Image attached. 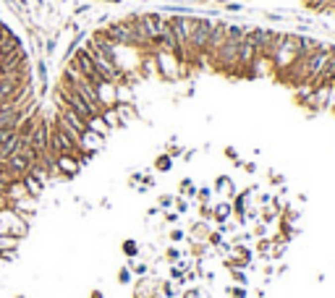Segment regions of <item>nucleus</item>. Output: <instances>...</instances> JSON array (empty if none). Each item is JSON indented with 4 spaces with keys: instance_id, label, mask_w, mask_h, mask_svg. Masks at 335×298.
<instances>
[{
    "instance_id": "1",
    "label": "nucleus",
    "mask_w": 335,
    "mask_h": 298,
    "mask_svg": "<svg viewBox=\"0 0 335 298\" xmlns=\"http://www.w3.org/2000/svg\"><path fill=\"white\" fill-rule=\"evenodd\" d=\"M249 32V26H238V24H228V32H225V42L223 48L218 50V55L212 58L210 63L225 73H233L236 76V66H238V48L244 42V37Z\"/></svg>"
},
{
    "instance_id": "2",
    "label": "nucleus",
    "mask_w": 335,
    "mask_h": 298,
    "mask_svg": "<svg viewBox=\"0 0 335 298\" xmlns=\"http://www.w3.org/2000/svg\"><path fill=\"white\" fill-rule=\"evenodd\" d=\"M212 21H215V18L197 16L194 29L189 34V60L204 58V50H207V42H210V32H212Z\"/></svg>"
},
{
    "instance_id": "3",
    "label": "nucleus",
    "mask_w": 335,
    "mask_h": 298,
    "mask_svg": "<svg viewBox=\"0 0 335 298\" xmlns=\"http://www.w3.org/2000/svg\"><path fill=\"white\" fill-rule=\"evenodd\" d=\"M139 18V26H142V32L147 34V40L152 42V48H155V42H157V37H160L165 32V16L160 13H136Z\"/></svg>"
},
{
    "instance_id": "4",
    "label": "nucleus",
    "mask_w": 335,
    "mask_h": 298,
    "mask_svg": "<svg viewBox=\"0 0 335 298\" xmlns=\"http://www.w3.org/2000/svg\"><path fill=\"white\" fill-rule=\"evenodd\" d=\"M225 32H228V21H220V18H215V21H212V32H210L207 50H204V58H207V60L215 58L218 50L223 48V42H225Z\"/></svg>"
},
{
    "instance_id": "5",
    "label": "nucleus",
    "mask_w": 335,
    "mask_h": 298,
    "mask_svg": "<svg viewBox=\"0 0 335 298\" xmlns=\"http://www.w3.org/2000/svg\"><path fill=\"white\" fill-rule=\"evenodd\" d=\"M81 160H76L73 154H55V175H63V178H76V175L81 173Z\"/></svg>"
},
{
    "instance_id": "6",
    "label": "nucleus",
    "mask_w": 335,
    "mask_h": 298,
    "mask_svg": "<svg viewBox=\"0 0 335 298\" xmlns=\"http://www.w3.org/2000/svg\"><path fill=\"white\" fill-rule=\"evenodd\" d=\"M102 147H105V136L89 131V128L81 134V149H84V152H95V154H97Z\"/></svg>"
},
{
    "instance_id": "7",
    "label": "nucleus",
    "mask_w": 335,
    "mask_h": 298,
    "mask_svg": "<svg viewBox=\"0 0 335 298\" xmlns=\"http://www.w3.org/2000/svg\"><path fill=\"white\" fill-rule=\"evenodd\" d=\"M233 217V207H230L228 199H223L220 204H212V225H223Z\"/></svg>"
},
{
    "instance_id": "8",
    "label": "nucleus",
    "mask_w": 335,
    "mask_h": 298,
    "mask_svg": "<svg viewBox=\"0 0 335 298\" xmlns=\"http://www.w3.org/2000/svg\"><path fill=\"white\" fill-rule=\"evenodd\" d=\"M26 197H29V191H26V186H24L21 178H16V181L8 183V189H5L8 204H13V201H18V199H26Z\"/></svg>"
},
{
    "instance_id": "9",
    "label": "nucleus",
    "mask_w": 335,
    "mask_h": 298,
    "mask_svg": "<svg viewBox=\"0 0 335 298\" xmlns=\"http://www.w3.org/2000/svg\"><path fill=\"white\" fill-rule=\"evenodd\" d=\"M210 222H204V220H199L197 225H194L191 230H189V236H186V241H189V244H204V241H207V236H210Z\"/></svg>"
},
{
    "instance_id": "10",
    "label": "nucleus",
    "mask_w": 335,
    "mask_h": 298,
    "mask_svg": "<svg viewBox=\"0 0 335 298\" xmlns=\"http://www.w3.org/2000/svg\"><path fill=\"white\" fill-rule=\"evenodd\" d=\"M215 191L220 194L223 199H233L236 197V186H233V181H230V175H218V181H215Z\"/></svg>"
},
{
    "instance_id": "11",
    "label": "nucleus",
    "mask_w": 335,
    "mask_h": 298,
    "mask_svg": "<svg viewBox=\"0 0 335 298\" xmlns=\"http://www.w3.org/2000/svg\"><path fill=\"white\" fill-rule=\"evenodd\" d=\"M18 144H21V134L16 131L11 139H8V142L0 144V162H5L11 154H16V152H18Z\"/></svg>"
},
{
    "instance_id": "12",
    "label": "nucleus",
    "mask_w": 335,
    "mask_h": 298,
    "mask_svg": "<svg viewBox=\"0 0 335 298\" xmlns=\"http://www.w3.org/2000/svg\"><path fill=\"white\" fill-rule=\"evenodd\" d=\"M21 181H24V186H26V191H29V197H34V199H40L42 194H45V189H48V186H45V183H40V181H37L32 173H26Z\"/></svg>"
},
{
    "instance_id": "13",
    "label": "nucleus",
    "mask_w": 335,
    "mask_h": 298,
    "mask_svg": "<svg viewBox=\"0 0 335 298\" xmlns=\"http://www.w3.org/2000/svg\"><path fill=\"white\" fill-rule=\"evenodd\" d=\"M11 207H13L16 212H21V215H26V217H29V215H34V212H37V199H34V197H26V199H18V201H13Z\"/></svg>"
},
{
    "instance_id": "14",
    "label": "nucleus",
    "mask_w": 335,
    "mask_h": 298,
    "mask_svg": "<svg viewBox=\"0 0 335 298\" xmlns=\"http://www.w3.org/2000/svg\"><path fill=\"white\" fill-rule=\"evenodd\" d=\"M87 128H89V131H95V134H100V136H105V139H108V134H110V128H108L105 120H102V115L87 118Z\"/></svg>"
},
{
    "instance_id": "15",
    "label": "nucleus",
    "mask_w": 335,
    "mask_h": 298,
    "mask_svg": "<svg viewBox=\"0 0 335 298\" xmlns=\"http://www.w3.org/2000/svg\"><path fill=\"white\" fill-rule=\"evenodd\" d=\"M100 115H102V120L108 123L110 131H113V128H120V126H123V123H120V118H118V113H115V107H105Z\"/></svg>"
},
{
    "instance_id": "16",
    "label": "nucleus",
    "mask_w": 335,
    "mask_h": 298,
    "mask_svg": "<svg viewBox=\"0 0 335 298\" xmlns=\"http://www.w3.org/2000/svg\"><path fill=\"white\" fill-rule=\"evenodd\" d=\"M155 170H160V173H170L173 170V157L163 152V154H157V160H155Z\"/></svg>"
},
{
    "instance_id": "17",
    "label": "nucleus",
    "mask_w": 335,
    "mask_h": 298,
    "mask_svg": "<svg viewBox=\"0 0 335 298\" xmlns=\"http://www.w3.org/2000/svg\"><path fill=\"white\" fill-rule=\"evenodd\" d=\"M257 254L262 259H273V238H259L257 241Z\"/></svg>"
},
{
    "instance_id": "18",
    "label": "nucleus",
    "mask_w": 335,
    "mask_h": 298,
    "mask_svg": "<svg viewBox=\"0 0 335 298\" xmlns=\"http://www.w3.org/2000/svg\"><path fill=\"white\" fill-rule=\"evenodd\" d=\"M230 277H233L236 285H249V277L244 272V267H230Z\"/></svg>"
},
{
    "instance_id": "19",
    "label": "nucleus",
    "mask_w": 335,
    "mask_h": 298,
    "mask_svg": "<svg viewBox=\"0 0 335 298\" xmlns=\"http://www.w3.org/2000/svg\"><path fill=\"white\" fill-rule=\"evenodd\" d=\"M181 256H183V254H181V248H178V246H173V244H170V246L165 248V259H168V264H178V259H181Z\"/></svg>"
},
{
    "instance_id": "20",
    "label": "nucleus",
    "mask_w": 335,
    "mask_h": 298,
    "mask_svg": "<svg viewBox=\"0 0 335 298\" xmlns=\"http://www.w3.org/2000/svg\"><path fill=\"white\" fill-rule=\"evenodd\" d=\"M139 251H142V248H139V244H136V241H131V238H128V241H123V254H126L128 259L139 256Z\"/></svg>"
},
{
    "instance_id": "21",
    "label": "nucleus",
    "mask_w": 335,
    "mask_h": 298,
    "mask_svg": "<svg viewBox=\"0 0 335 298\" xmlns=\"http://www.w3.org/2000/svg\"><path fill=\"white\" fill-rule=\"evenodd\" d=\"M168 241H170L173 246H178V244H183V241H186V233L181 228H173L170 233H168Z\"/></svg>"
},
{
    "instance_id": "22",
    "label": "nucleus",
    "mask_w": 335,
    "mask_h": 298,
    "mask_svg": "<svg viewBox=\"0 0 335 298\" xmlns=\"http://www.w3.org/2000/svg\"><path fill=\"white\" fill-rule=\"evenodd\" d=\"M173 209L178 212V215H186V212H189V201H186L181 194H178V197H175V201H173Z\"/></svg>"
},
{
    "instance_id": "23",
    "label": "nucleus",
    "mask_w": 335,
    "mask_h": 298,
    "mask_svg": "<svg viewBox=\"0 0 335 298\" xmlns=\"http://www.w3.org/2000/svg\"><path fill=\"white\" fill-rule=\"evenodd\" d=\"M131 280H134V272H131L128 267H120V272H118V283H120V285H128Z\"/></svg>"
},
{
    "instance_id": "24",
    "label": "nucleus",
    "mask_w": 335,
    "mask_h": 298,
    "mask_svg": "<svg viewBox=\"0 0 335 298\" xmlns=\"http://www.w3.org/2000/svg\"><path fill=\"white\" fill-rule=\"evenodd\" d=\"M199 220L212 222V204H199Z\"/></svg>"
},
{
    "instance_id": "25",
    "label": "nucleus",
    "mask_w": 335,
    "mask_h": 298,
    "mask_svg": "<svg viewBox=\"0 0 335 298\" xmlns=\"http://www.w3.org/2000/svg\"><path fill=\"white\" fill-rule=\"evenodd\" d=\"M173 201H175V197H170V194H165V197H160V199H157V207H160V209H170V207H173Z\"/></svg>"
},
{
    "instance_id": "26",
    "label": "nucleus",
    "mask_w": 335,
    "mask_h": 298,
    "mask_svg": "<svg viewBox=\"0 0 335 298\" xmlns=\"http://www.w3.org/2000/svg\"><path fill=\"white\" fill-rule=\"evenodd\" d=\"M228 293H230V298H246V285H236V288H228Z\"/></svg>"
},
{
    "instance_id": "27",
    "label": "nucleus",
    "mask_w": 335,
    "mask_h": 298,
    "mask_svg": "<svg viewBox=\"0 0 335 298\" xmlns=\"http://www.w3.org/2000/svg\"><path fill=\"white\" fill-rule=\"evenodd\" d=\"M223 154H225V157H228L230 162H236V165L241 162V157H238V152H236L233 147H225V149H223Z\"/></svg>"
},
{
    "instance_id": "28",
    "label": "nucleus",
    "mask_w": 335,
    "mask_h": 298,
    "mask_svg": "<svg viewBox=\"0 0 335 298\" xmlns=\"http://www.w3.org/2000/svg\"><path fill=\"white\" fill-rule=\"evenodd\" d=\"M181 298H202V288H186Z\"/></svg>"
},
{
    "instance_id": "29",
    "label": "nucleus",
    "mask_w": 335,
    "mask_h": 298,
    "mask_svg": "<svg viewBox=\"0 0 335 298\" xmlns=\"http://www.w3.org/2000/svg\"><path fill=\"white\" fill-rule=\"evenodd\" d=\"M163 215H165V222H170V225H175V222H178V212H175V209H165Z\"/></svg>"
},
{
    "instance_id": "30",
    "label": "nucleus",
    "mask_w": 335,
    "mask_h": 298,
    "mask_svg": "<svg viewBox=\"0 0 335 298\" xmlns=\"http://www.w3.org/2000/svg\"><path fill=\"white\" fill-rule=\"evenodd\" d=\"M267 178L273 181V183H278V186H285V178H283V175H278L275 170H270V173H267Z\"/></svg>"
},
{
    "instance_id": "31",
    "label": "nucleus",
    "mask_w": 335,
    "mask_h": 298,
    "mask_svg": "<svg viewBox=\"0 0 335 298\" xmlns=\"http://www.w3.org/2000/svg\"><path fill=\"white\" fill-rule=\"evenodd\" d=\"M168 154H170L173 160H178V157H183V149L181 147H170V149H168Z\"/></svg>"
},
{
    "instance_id": "32",
    "label": "nucleus",
    "mask_w": 335,
    "mask_h": 298,
    "mask_svg": "<svg viewBox=\"0 0 335 298\" xmlns=\"http://www.w3.org/2000/svg\"><path fill=\"white\" fill-rule=\"evenodd\" d=\"M8 32H11V29H8V26H5L3 21H0V42H3V37H5Z\"/></svg>"
},
{
    "instance_id": "33",
    "label": "nucleus",
    "mask_w": 335,
    "mask_h": 298,
    "mask_svg": "<svg viewBox=\"0 0 335 298\" xmlns=\"http://www.w3.org/2000/svg\"><path fill=\"white\" fill-rule=\"evenodd\" d=\"M5 207H11V204H8V199H5V194H0V209H5Z\"/></svg>"
},
{
    "instance_id": "34",
    "label": "nucleus",
    "mask_w": 335,
    "mask_h": 298,
    "mask_svg": "<svg viewBox=\"0 0 335 298\" xmlns=\"http://www.w3.org/2000/svg\"><path fill=\"white\" fill-rule=\"evenodd\" d=\"M183 160H194V149H183Z\"/></svg>"
},
{
    "instance_id": "35",
    "label": "nucleus",
    "mask_w": 335,
    "mask_h": 298,
    "mask_svg": "<svg viewBox=\"0 0 335 298\" xmlns=\"http://www.w3.org/2000/svg\"><path fill=\"white\" fill-rule=\"evenodd\" d=\"M95 3H115V5H118L120 0H95Z\"/></svg>"
},
{
    "instance_id": "36",
    "label": "nucleus",
    "mask_w": 335,
    "mask_h": 298,
    "mask_svg": "<svg viewBox=\"0 0 335 298\" xmlns=\"http://www.w3.org/2000/svg\"><path fill=\"white\" fill-rule=\"evenodd\" d=\"M92 298H102V293H100V291H95V293H92Z\"/></svg>"
},
{
    "instance_id": "37",
    "label": "nucleus",
    "mask_w": 335,
    "mask_h": 298,
    "mask_svg": "<svg viewBox=\"0 0 335 298\" xmlns=\"http://www.w3.org/2000/svg\"><path fill=\"white\" fill-rule=\"evenodd\" d=\"M330 87H333V89H335V76H333V81H330Z\"/></svg>"
}]
</instances>
